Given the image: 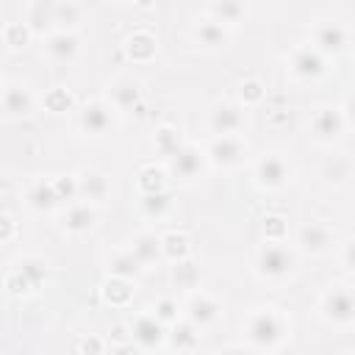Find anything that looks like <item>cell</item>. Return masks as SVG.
<instances>
[{
	"mask_svg": "<svg viewBox=\"0 0 355 355\" xmlns=\"http://www.w3.org/2000/svg\"><path fill=\"white\" fill-rule=\"evenodd\" d=\"M247 338L252 347L258 349H272L277 347V341L283 338L286 333V324L283 319L275 313V311H255L250 319H247Z\"/></svg>",
	"mask_w": 355,
	"mask_h": 355,
	"instance_id": "6da1fadb",
	"label": "cell"
},
{
	"mask_svg": "<svg viewBox=\"0 0 355 355\" xmlns=\"http://www.w3.org/2000/svg\"><path fill=\"white\" fill-rule=\"evenodd\" d=\"M294 252L286 247V244H277V241H269L261 247L258 252V275L261 277H269V280H283L294 272Z\"/></svg>",
	"mask_w": 355,
	"mask_h": 355,
	"instance_id": "7a4b0ae2",
	"label": "cell"
},
{
	"mask_svg": "<svg viewBox=\"0 0 355 355\" xmlns=\"http://www.w3.org/2000/svg\"><path fill=\"white\" fill-rule=\"evenodd\" d=\"M322 313L333 324H349V322H355V294L349 288H344V286L330 288L324 294Z\"/></svg>",
	"mask_w": 355,
	"mask_h": 355,
	"instance_id": "3957f363",
	"label": "cell"
},
{
	"mask_svg": "<svg viewBox=\"0 0 355 355\" xmlns=\"http://www.w3.org/2000/svg\"><path fill=\"white\" fill-rule=\"evenodd\" d=\"M291 72L302 80H313L324 72V55L316 47H297L291 53Z\"/></svg>",
	"mask_w": 355,
	"mask_h": 355,
	"instance_id": "277c9868",
	"label": "cell"
},
{
	"mask_svg": "<svg viewBox=\"0 0 355 355\" xmlns=\"http://www.w3.org/2000/svg\"><path fill=\"white\" fill-rule=\"evenodd\" d=\"M80 128L89 136H105L114 128V116H111V105L105 103H89L80 111Z\"/></svg>",
	"mask_w": 355,
	"mask_h": 355,
	"instance_id": "5b68a950",
	"label": "cell"
},
{
	"mask_svg": "<svg viewBox=\"0 0 355 355\" xmlns=\"http://www.w3.org/2000/svg\"><path fill=\"white\" fill-rule=\"evenodd\" d=\"M244 153H247V147H244V141H241L239 136H216L214 144H211V150H208L211 161L219 164V166H233V164H239V161L244 158Z\"/></svg>",
	"mask_w": 355,
	"mask_h": 355,
	"instance_id": "8992f818",
	"label": "cell"
},
{
	"mask_svg": "<svg viewBox=\"0 0 355 355\" xmlns=\"http://www.w3.org/2000/svg\"><path fill=\"white\" fill-rule=\"evenodd\" d=\"M316 47L319 53H341L347 44V31L336 19H322L316 25Z\"/></svg>",
	"mask_w": 355,
	"mask_h": 355,
	"instance_id": "52a82bcc",
	"label": "cell"
},
{
	"mask_svg": "<svg viewBox=\"0 0 355 355\" xmlns=\"http://www.w3.org/2000/svg\"><path fill=\"white\" fill-rule=\"evenodd\" d=\"M208 122H211V130L216 136H233L241 128V111L233 103H216Z\"/></svg>",
	"mask_w": 355,
	"mask_h": 355,
	"instance_id": "ba28073f",
	"label": "cell"
},
{
	"mask_svg": "<svg viewBox=\"0 0 355 355\" xmlns=\"http://www.w3.org/2000/svg\"><path fill=\"white\" fill-rule=\"evenodd\" d=\"M255 175H258V183H261V186H266V189H280V186L288 180V166H286V161H283L280 155H263V158L258 161Z\"/></svg>",
	"mask_w": 355,
	"mask_h": 355,
	"instance_id": "9c48e42d",
	"label": "cell"
},
{
	"mask_svg": "<svg viewBox=\"0 0 355 355\" xmlns=\"http://www.w3.org/2000/svg\"><path fill=\"white\" fill-rule=\"evenodd\" d=\"M133 341L141 349H153L164 341V322L158 316H139L133 322Z\"/></svg>",
	"mask_w": 355,
	"mask_h": 355,
	"instance_id": "30bf717a",
	"label": "cell"
},
{
	"mask_svg": "<svg viewBox=\"0 0 355 355\" xmlns=\"http://www.w3.org/2000/svg\"><path fill=\"white\" fill-rule=\"evenodd\" d=\"M341 130H344V114L341 111H336V108H319L313 114V133H316V139L333 141V139L341 136Z\"/></svg>",
	"mask_w": 355,
	"mask_h": 355,
	"instance_id": "8fae6325",
	"label": "cell"
},
{
	"mask_svg": "<svg viewBox=\"0 0 355 355\" xmlns=\"http://www.w3.org/2000/svg\"><path fill=\"white\" fill-rule=\"evenodd\" d=\"M194 36H197V42H200L202 47H208V50H219V47L227 44V28H225V22H219V19H214V17L202 19V22L194 28Z\"/></svg>",
	"mask_w": 355,
	"mask_h": 355,
	"instance_id": "7c38bea8",
	"label": "cell"
},
{
	"mask_svg": "<svg viewBox=\"0 0 355 355\" xmlns=\"http://www.w3.org/2000/svg\"><path fill=\"white\" fill-rule=\"evenodd\" d=\"M108 94H111V103L116 111H130L139 103V83L133 78H119L108 86Z\"/></svg>",
	"mask_w": 355,
	"mask_h": 355,
	"instance_id": "4fadbf2b",
	"label": "cell"
},
{
	"mask_svg": "<svg viewBox=\"0 0 355 355\" xmlns=\"http://www.w3.org/2000/svg\"><path fill=\"white\" fill-rule=\"evenodd\" d=\"M172 172L183 180H191L202 172V153L194 147H183L178 155H172Z\"/></svg>",
	"mask_w": 355,
	"mask_h": 355,
	"instance_id": "5bb4252c",
	"label": "cell"
},
{
	"mask_svg": "<svg viewBox=\"0 0 355 355\" xmlns=\"http://www.w3.org/2000/svg\"><path fill=\"white\" fill-rule=\"evenodd\" d=\"M186 311H189V322L197 324V327H205V324H211L219 316V305L208 294H194L189 300V308Z\"/></svg>",
	"mask_w": 355,
	"mask_h": 355,
	"instance_id": "9a60e30c",
	"label": "cell"
},
{
	"mask_svg": "<svg viewBox=\"0 0 355 355\" xmlns=\"http://www.w3.org/2000/svg\"><path fill=\"white\" fill-rule=\"evenodd\" d=\"M47 53H50V58L67 64V61H72L78 55V39L69 31H55L47 39Z\"/></svg>",
	"mask_w": 355,
	"mask_h": 355,
	"instance_id": "2e32d148",
	"label": "cell"
},
{
	"mask_svg": "<svg viewBox=\"0 0 355 355\" xmlns=\"http://www.w3.org/2000/svg\"><path fill=\"white\" fill-rule=\"evenodd\" d=\"M130 252L139 258L141 266H147V263H153V261H158V258L164 255V244H161L158 236H153V233H141V236L133 241V250H130Z\"/></svg>",
	"mask_w": 355,
	"mask_h": 355,
	"instance_id": "e0dca14e",
	"label": "cell"
},
{
	"mask_svg": "<svg viewBox=\"0 0 355 355\" xmlns=\"http://www.w3.org/2000/svg\"><path fill=\"white\" fill-rule=\"evenodd\" d=\"M78 194L83 200H94V202H103V197L108 194V183L100 172H83V178L78 180Z\"/></svg>",
	"mask_w": 355,
	"mask_h": 355,
	"instance_id": "ac0fdd59",
	"label": "cell"
},
{
	"mask_svg": "<svg viewBox=\"0 0 355 355\" xmlns=\"http://www.w3.org/2000/svg\"><path fill=\"white\" fill-rule=\"evenodd\" d=\"M300 244H302L305 250H311V252H324L327 244H330V230H327L324 225L311 222V225H305V227L300 230Z\"/></svg>",
	"mask_w": 355,
	"mask_h": 355,
	"instance_id": "d6986e66",
	"label": "cell"
},
{
	"mask_svg": "<svg viewBox=\"0 0 355 355\" xmlns=\"http://www.w3.org/2000/svg\"><path fill=\"white\" fill-rule=\"evenodd\" d=\"M94 219H97L94 208H89V205H75V208L67 211L64 227H67L69 233H86V230L94 225Z\"/></svg>",
	"mask_w": 355,
	"mask_h": 355,
	"instance_id": "ffe728a7",
	"label": "cell"
},
{
	"mask_svg": "<svg viewBox=\"0 0 355 355\" xmlns=\"http://www.w3.org/2000/svg\"><path fill=\"white\" fill-rule=\"evenodd\" d=\"M58 200H61V197H58L55 183H36V186L28 191V205L36 208V211H47V208H53Z\"/></svg>",
	"mask_w": 355,
	"mask_h": 355,
	"instance_id": "44dd1931",
	"label": "cell"
},
{
	"mask_svg": "<svg viewBox=\"0 0 355 355\" xmlns=\"http://www.w3.org/2000/svg\"><path fill=\"white\" fill-rule=\"evenodd\" d=\"M3 108L8 116H19V114H28L31 111V94L19 86H8L6 94H3Z\"/></svg>",
	"mask_w": 355,
	"mask_h": 355,
	"instance_id": "7402d4cb",
	"label": "cell"
},
{
	"mask_svg": "<svg viewBox=\"0 0 355 355\" xmlns=\"http://www.w3.org/2000/svg\"><path fill=\"white\" fill-rule=\"evenodd\" d=\"M169 338H172L175 349L189 352V349H194V347H197L200 333H197V324H191V322H180V324H175V327H172Z\"/></svg>",
	"mask_w": 355,
	"mask_h": 355,
	"instance_id": "603a6c76",
	"label": "cell"
},
{
	"mask_svg": "<svg viewBox=\"0 0 355 355\" xmlns=\"http://www.w3.org/2000/svg\"><path fill=\"white\" fill-rule=\"evenodd\" d=\"M111 272L119 280H133L141 272V263H139V258L133 252H116L114 261H111Z\"/></svg>",
	"mask_w": 355,
	"mask_h": 355,
	"instance_id": "cb8c5ba5",
	"label": "cell"
},
{
	"mask_svg": "<svg viewBox=\"0 0 355 355\" xmlns=\"http://www.w3.org/2000/svg\"><path fill=\"white\" fill-rule=\"evenodd\" d=\"M128 53L133 58H150L155 53V39L150 33H133L128 39Z\"/></svg>",
	"mask_w": 355,
	"mask_h": 355,
	"instance_id": "d4e9b609",
	"label": "cell"
},
{
	"mask_svg": "<svg viewBox=\"0 0 355 355\" xmlns=\"http://www.w3.org/2000/svg\"><path fill=\"white\" fill-rule=\"evenodd\" d=\"M28 22L33 28H44V25L55 22V6L53 3H33L31 6V14H28Z\"/></svg>",
	"mask_w": 355,
	"mask_h": 355,
	"instance_id": "484cf974",
	"label": "cell"
},
{
	"mask_svg": "<svg viewBox=\"0 0 355 355\" xmlns=\"http://www.w3.org/2000/svg\"><path fill=\"white\" fill-rule=\"evenodd\" d=\"M211 14L219 22H239L244 17V6L241 3H214L211 6Z\"/></svg>",
	"mask_w": 355,
	"mask_h": 355,
	"instance_id": "4316f807",
	"label": "cell"
},
{
	"mask_svg": "<svg viewBox=\"0 0 355 355\" xmlns=\"http://www.w3.org/2000/svg\"><path fill=\"white\" fill-rule=\"evenodd\" d=\"M155 144H158V150L166 153L169 158L183 150V147H180V139H178V133H175L172 128H161V130L155 133Z\"/></svg>",
	"mask_w": 355,
	"mask_h": 355,
	"instance_id": "83f0119b",
	"label": "cell"
},
{
	"mask_svg": "<svg viewBox=\"0 0 355 355\" xmlns=\"http://www.w3.org/2000/svg\"><path fill=\"white\" fill-rule=\"evenodd\" d=\"M161 244H164V255H169V258H186V252H189V241L180 233H166L161 239Z\"/></svg>",
	"mask_w": 355,
	"mask_h": 355,
	"instance_id": "f1b7e54d",
	"label": "cell"
},
{
	"mask_svg": "<svg viewBox=\"0 0 355 355\" xmlns=\"http://www.w3.org/2000/svg\"><path fill=\"white\" fill-rule=\"evenodd\" d=\"M166 205H169V197H166L164 191H158V194H144V197H141V211H144L147 216H161V214L166 211Z\"/></svg>",
	"mask_w": 355,
	"mask_h": 355,
	"instance_id": "f546056e",
	"label": "cell"
},
{
	"mask_svg": "<svg viewBox=\"0 0 355 355\" xmlns=\"http://www.w3.org/2000/svg\"><path fill=\"white\" fill-rule=\"evenodd\" d=\"M139 186H141L144 194H158L161 186H164L161 172H158V169H141V175H139Z\"/></svg>",
	"mask_w": 355,
	"mask_h": 355,
	"instance_id": "4dcf8cb0",
	"label": "cell"
},
{
	"mask_svg": "<svg viewBox=\"0 0 355 355\" xmlns=\"http://www.w3.org/2000/svg\"><path fill=\"white\" fill-rule=\"evenodd\" d=\"M78 14H80V8L72 6V3L55 6V22H58V25H75V22H78Z\"/></svg>",
	"mask_w": 355,
	"mask_h": 355,
	"instance_id": "1f68e13d",
	"label": "cell"
},
{
	"mask_svg": "<svg viewBox=\"0 0 355 355\" xmlns=\"http://www.w3.org/2000/svg\"><path fill=\"white\" fill-rule=\"evenodd\" d=\"M19 275H28L31 283H39L44 277V263L42 261H33V258H25L19 263Z\"/></svg>",
	"mask_w": 355,
	"mask_h": 355,
	"instance_id": "d6a6232c",
	"label": "cell"
},
{
	"mask_svg": "<svg viewBox=\"0 0 355 355\" xmlns=\"http://www.w3.org/2000/svg\"><path fill=\"white\" fill-rule=\"evenodd\" d=\"M25 39H28V31H25V25H8V31H6V42H8L11 47H19V44H25Z\"/></svg>",
	"mask_w": 355,
	"mask_h": 355,
	"instance_id": "836d02e7",
	"label": "cell"
},
{
	"mask_svg": "<svg viewBox=\"0 0 355 355\" xmlns=\"http://www.w3.org/2000/svg\"><path fill=\"white\" fill-rule=\"evenodd\" d=\"M175 311H178V305H175L172 300H161L158 308H155V316H158L161 322H175V319H178Z\"/></svg>",
	"mask_w": 355,
	"mask_h": 355,
	"instance_id": "e575fe53",
	"label": "cell"
},
{
	"mask_svg": "<svg viewBox=\"0 0 355 355\" xmlns=\"http://www.w3.org/2000/svg\"><path fill=\"white\" fill-rule=\"evenodd\" d=\"M47 103H50V108H53V111H64V108H69L72 97H69L67 92H53V94L47 97Z\"/></svg>",
	"mask_w": 355,
	"mask_h": 355,
	"instance_id": "d590c367",
	"label": "cell"
},
{
	"mask_svg": "<svg viewBox=\"0 0 355 355\" xmlns=\"http://www.w3.org/2000/svg\"><path fill=\"white\" fill-rule=\"evenodd\" d=\"M261 94H263L261 92V83H255V80H250V83L241 86V97L244 100H261Z\"/></svg>",
	"mask_w": 355,
	"mask_h": 355,
	"instance_id": "8d00e7d4",
	"label": "cell"
},
{
	"mask_svg": "<svg viewBox=\"0 0 355 355\" xmlns=\"http://www.w3.org/2000/svg\"><path fill=\"white\" fill-rule=\"evenodd\" d=\"M344 263H347L349 269H355V239L344 247Z\"/></svg>",
	"mask_w": 355,
	"mask_h": 355,
	"instance_id": "74e56055",
	"label": "cell"
},
{
	"mask_svg": "<svg viewBox=\"0 0 355 355\" xmlns=\"http://www.w3.org/2000/svg\"><path fill=\"white\" fill-rule=\"evenodd\" d=\"M344 119L355 125V97H349V100H347V105H344Z\"/></svg>",
	"mask_w": 355,
	"mask_h": 355,
	"instance_id": "f35d334b",
	"label": "cell"
},
{
	"mask_svg": "<svg viewBox=\"0 0 355 355\" xmlns=\"http://www.w3.org/2000/svg\"><path fill=\"white\" fill-rule=\"evenodd\" d=\"M114 355H139V352L133 349V344H125V347H116Z\"/></svg>",
	"mask_w": 355,
	"mask_h": 355,
	"instance_id": "ab89813d",
	"label": "cell"
},
{
	"mask_svg": "<svg viewBox=\"0 0 355 355\" xmlns=\"http://www.w3.org/2000/svg\"><path fill=\"white\" fill-rule=\"evenodd\" d=\"M219 355H247L244 349H236V347H230V349H222Z\"/></svg>",
	"mask_w": 355,
	"mask_h": 355,
	"instance_id": "60d3db41",
	"label": "cell"
}]
</instances>
